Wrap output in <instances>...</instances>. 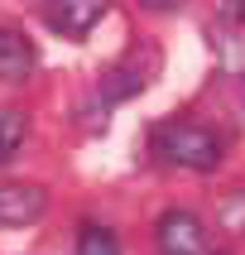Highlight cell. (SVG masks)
<instances>
[{"mask_svg":"<svg viewBox=\"0 0 245 255\" xmlns=\"http://www.w3.org/2000/svg\"><path fill=\"white\" fill-rule=\"evenodd\" d=\"M154 154L178 164V169L212 173L221 164V140H216V130L197 126V121H168L154 130Z\"/></svg>","mask_w":245,"mask_h":255,"instance_id":"obj_1","label":"cell"},{"mask_svg":"<svg viewBox=\"0 0 245 255\" xmlns=\"http://www.w3.org/2000/svg\"><path fill=\"white\" fill-rule=\"evenodd\" d=\"M159 255H207V231H202V222L192 212H183V207H173V212L159 217Z\"/></svg>","mask_w":245,"mask_h":255,"instance_id":"obj_2","label":"cell"},{"mask_svg":"<svg viewBox=\"0 0 245 255\" xmlns=\"http://www.w3.org/2000/svg\"><path fill=\"white\" fill-rule=\"evenodd\" d=\"M106 10H111V0H53L48 5V29L63 34V39H86Z\"/></svg>","mask_w":245,"mask_h":255,"instance_id":"obj_3","label":"cell"},{"mask_svg":"<svg viewBox=\"0 0 245 255\" xmlns=\"http://www.w3.org/2000/svg\"><path fill=\"white\" fill-rule=\"evenodd\" d=\"M48 212V193L34 183H0V222L5 227H29Z\"/></svg>","mask_w":245,"mask_h":255,"instance_id":"obj_4","label":"cell"},{"mask_svg":"<svg viewBox=\"0 0 245 255\" xmlns=\"http://www.w3.org/2000/svg\"><path fill=\"white\" fill-rule=\"evenodd\" d=\"M34 72V43L19 29H0V82H24Z\"/></svg>","mask_w":245,"mask_h":255,"instance_id":"obj_5","label":"cell"},{"mask_svg":"<svg viewBox=\"0 0 245 255\" xmlns=\"http://www.w3.org/2000/svg\"><path fill=\"white\" fill-rule=\"evenodd\" d=\"M149 77H154V63L140 68V58H125V63H115V68L101 77V97L106 101H125V97H135Z\"/></svg>","mask_w":245,"mask_h":255,"instance_id":"obj_6","label":"cell"},{"mask_svg":"<svg viewBox=\"0 0 245 255\" xmlns=\"http://www.w3.org/2000/svg\"><path fill=\"white\" fill-rule=\"evenodd\" d=\"M29 140V116L14 106H0V164H10Z\"/></svg>","mask_w":245,"mask_h":255,"instance_id":"obj_7","label":"cell"},{"mask_svg":"<svg viewBox=\"0 0 245 255\" xmlns=\"http://www.w3.org/2000/svg\"><path fill=\"white\" fill-rule=\"evenodd\" d=\"M77 255H120V236H115L111 227H82Z\"/></svg>","mask_w":245,"mask_h":255,"instance_id":"obj_8","label":"cell"},{"mask_svg":"<svg viewBox=\"0 0 245 255\" xmlns=\"http://www.w3.org/2000/svg\"><path fill=\"white\" fill-rule=\"evenodd\" d=\"M216 222H221L226 231H236V236H241V231H245V193H236V198L221 202V207H216Z\"/></svg>","mask_w":245,"mask_h":255,"instance_id":"obj_9","label":"cell"},{"mask_svg":"<svg viewBox=\"0 0 245 255\" xmlns=\"http://www.w3.org/2000/svg\"><path fill=\"white\" fill-rule=\"evenodd\" d=\"M216 19H221V24H245V0H216Z\"/></svg>","mask_w":245,"mask_h":255,"instance_id":"obj_10","label":"cell"},{"mask_svg":"<svg viewBox=\"0 0 245 255\" xmlns=\"http://www.w3.org/2000/svg\"><path fill=\"white\" fill-rule=\"evenodd\" d=\"M144 10H173V5H183V0H140Z\"/></svg>","mask_w":245,"mask_h":255,"instance_id":"obj_11","label":"cell"}]
</instances>
